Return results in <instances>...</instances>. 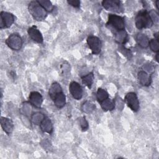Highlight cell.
Returning a JSON list of instances; mask_svg holds the SVG:
<instances>
[{
  "instance_id": "cell-1",
  "label": "cell",
  "mask_w": 159,
  "mask_h": 159,
  "mask_svg": "<svg viewBox=\"0 0 159 159\" xmlns=\"http://www.w3.org/2000/svg\"><path fill=\"white\" fill-rule=\"evenodd\" d=\"M135 24L138 29L150 28L153 24V21L149 12L145 9L139 11L135 16Z\"/></svg>"
},
{
  "instance_id": "cell-2",
  "label": "cell",
  "mask_w": 159,
  "mask_h": 159,
  "mask_svg": "<svg viewBox=\"0 0 159 159\" xmlns=\"http://www.w3.org/2000/svg\"><path fill=\"white\" fill-rule=\"evenodd\" d=\"M28 9L32 17L37 21H42L47 16V11L40 6L37 1L30 2Z\"/></svg>"
},
{
  "instance_id": "cell-3",
  "label": "cell",
  "mask_w": 159,
  "mask_h": 159,
  "mask_svg": "<svg viewBox=\"0 0 159 159\" xmlns=\"http://www.w3.org/2000/svg\"><path fill=\"white\" fill-rule=\"evenodd\" d=\"M106 25L114 28L116 31H120L125 30V24L124 19L122 17L116 14H110L108 16Z\"/></svg>"
},
{
  "instance_id": "cell-4",
  "label": "cell",
  "mask_w": 159,
  "mask_h": 159,
  "mask_svg": "<svg viewBox=\"0 0 159 159\" xmlns=\"http://www.w3.org/2000/svg\"><path fill=\"white\" fill-rule=\"evenodd\" d=\"M6 45L13 50H19L22 46V40L17 34H11L5 41Z\"/></svg>"
},
{
  "instance_id": "cell-5",
  "label": "cell",
  "mask_w": 159,
  "mask_h": 159,
  "mask_svg": "<svg viewBox=\"0 0 159 159\" xmlns=\"http://www.w3.org/2000/svg\"><path fill=\"white\" fill-rule=\"evenodd\" d=\"M86 41L93 54L98 55L100 53L102 49V42L99 37L95 35H89Z\"/></svg>"
},
{
  "instance_id": "cell-6",
  "label": "cell",
  "mask_w": 159,
  "mask_h": 159,
  "mask_svg": "<svg viewBox=\"0 0 159 159\" xmlns=\"http://www.w3.org/2000/svg\"><path fill=\"white\" fill-rule=\"evenodd\" d=\"M128 107L134 112H137L140 108L139 101L137 94L134 92L128 93L124 98Z\"/></svg>"
},
{
  "instance_id": "cell-7",
  "label": "cell",
  "mask_w": 159,
  "mask_h": 159,
  "mask_svg": "<svg viewBox=\"0 0 159 159\" xmlns=\"http://www.w3.org/2000/svg\"><path fill=\"white\" fill-rule=\"evenodd\" d=\"M102 7L107 11L116 12H122L123 11L122 4L120 1L117 0H104L102 1Z\"/></svg>"
},
{
  "instance_id": "cell-8",
  "label": "cell",
  "mask_w": 159,
  "mask_h": 159,
  "mask_svg": "<svg viewBox=\"0 0 159 159\" xmlns=\"http://www.w3.org/2000/svg\"><path fill=\"white\" fill-rule=\"evenodd\" d=\"M1 21H0V29L9 28L14 22V16L9 12L1 11L0 13Z\"/></svg>"
},
{
  "instance_id": "cell-9",
  "label": "cell",
  "mask_w": 159,
  "mask_h": 159,
  "mask_svg": "<svg viewBox=\"0 0 159 159\" xmlns=\"http://www.w3.org/2000/svg\"><path fill=\"white\" fill-rule=\"evenodd\" d=\"M69 91L72 97L76 100H80L82 98L83 91L81 85L76 81H71L69 85Z\"/></svg>"
},
{
  "instance_id": "cell-10",
  "label": "cell",
  "mask_w": 159,
  "mask_h": 159,
  "mask_svg": "<svg viewBox=\"0 0 159 159\" xmlns=\"http://www.w3.org/2000/svg\"><path fill=\"white\" fill-rule=\"evenodd\" d=\"M43 97L38 91L30 92L29 96V103L37 108H40L43 103Z\"/></svg>"
},
{
  "instance_id": "cell-11",
  "label": "cell",
  "mask_w": 159,
  "mask_h": 159,
  "mask_svg": "<svg viewBox=\"0 0 159 159\" xmlns=\"http://www.w3.org/2000/svg\"><path fill=\"white\" fill-rule=\"evenodd\" d=\"M27 33L30 38L34 41L39 43H42L43 42V36L36 26L33 25L29 27L27 30Z\"/></svg>"
},
{
  "instance_id": "cell-12",
  "label": "cell",
  "mask_w": 159,
  "mask_h": 159,
  "mask_svg": "<svg viewBox=\"0 0 159 159\" xmlns=\"http://www.w3.org/2000/svg\"><path fill=\"white\" fill-rule=\"evenodd\" d=\"M1 125L3 130L7 135H10L14 129V124L11 119L5 117H1Z\"/></svg>"
},
{
  "instance_id": "cell-13",
  "label": "cell",
  "mask_w": 159,
  "mask_h": 159,
  "mask_svg": "<svg viewBox=\"0 0 159 159\" xmlns=\"http://www.w3.org/2000/svg\"><path fill=\"white\" fill-rule=\"evenodd\" d=\"M139 83L144 86H148L152 83V77L145 71H140L137 75Z\"/></svg>"
},
{
  "instance_id": "cell-14",
  "label": "cell",
  "mask_w": 159,
  "mask_h": 159,
  "mask_svg": "<svg viewBox=\"0 0 159 159\" xmlns=\"http://www.w3.org/2000/svg\"><path fill=\"white\" fill-rule=\"evenodd\" d=\"M40 127L43 132L47 133L48 134H51L53 132V127L52 122L50 119L47 117H45L42 121L40 124Z\"/></svg>"
},
{
  "instance_id": "cell-15",
  "label": "cell",
  "mask_w": 159,
  "mask_h": 159,
  "mask_svg": "<svg viewBox=\"0 0 159 159\" xmlns=\"http://www.w3.org/2000/svg\"><path fill=\"white\" fill-rule=\"evenodd\" d=\"M52 99L55 106L59 109L63 107L66 104V96L63 91L57 94Z\"/></svg>"
},
{
  "instance_id": "cell-16",
  "label": "cell",
  "mask_w": 159,
  "mask_h": 159,
  "mask_svg": "<svg viewBox=\"0 0 159 159\" xmlns=\"http://www.w3.org/2000/svg\"><path fill=\"white\" fill-rule=\"evenodd\" d=\"M114 38L118 43L124 45L128 41V34L125 30L116 31L114 34Z\"/></svg>"
},
{
  "instance_id": "cell-17",
  "label": "cell",
  "mask_w": 159,
  "mask_h": 159,
  "mask_svg": "<svg viewBox=\"0 0 159 159\" xmlns=\"http://www.w3.org/2000/svg\"><path fill=\"white\" fill-rule=\"evenodd\" d=\"M136 41L138 45L142 48H147L149 44V39L148 37L144 34L139 33L135 37Z\"/></svg>"
},
{
  "instance_id": "cell-18",
  "label": "cell",
  "mask_w": 159,
  "mask_h": 159,
  "mask_svg": "<svg viewBox=\"0 0 159 159\" xmlns=\"http://www.w3.org/2000/svg\"><path fill=\"white\" fill-rule=\"evenodd\" d=\"M101 107L104 111H112L115 108V101L113 99L107 98L100 102Z\"/></svg>"
},
{
  "instance_id": "cell-19",
  "label": "cell",
  "mask_w": 159,
  "mask_h": 159,
  "mask_svg": "<svg viewBox=\"0 0 159 159\" xmlns=\"http://www.w3.org/2000/svg\"><path fill=\"white\" fill-rule=\"evenodd\" d=\"M62 88L60 84L57 82H54L52 84L50 89H49V96L51 99H52L57 94L62 92Z\"/></svg>"
},
{
  "instance_id": "cell-20",
  "label": "cell",
  "mask_w": 159,
  "mask_h": 159,
  "mask_svg": "<svg viewBox=\"0 0 159 159\" xmlns=\"http://www.w3.org/2000/svg\"><path fill=\"white\" fill-rule=\"evenodd\" d=\"M94 74L93 72H91L81 77V81L83 84L86 86L88 88H91L94 81Z\"/></svg>"
},
{
  "instance_id": "cell-21",
  "label": "cell",
  "mask_w": 159,
  "mask_h": 159,
  "mask_svg": "<svg viewBox=\"0 0 159 159\" xmlns=\"http://www.w3.org/2000/svg\"><path fill=\"white\" fill-rule=\"evenodd\" d=\"M108 98H109V94L105 89L101 88H98L96 93V98L99 103L103 101L104 100L107 99Z\"/></svg>"
},
{
  "instance_id": "cell-22",
  "label": "cell",
  "mask_w": 159,
  "mask_h": 159,
  "mask_svg": "<svg viewBox=\"0 0 159 159\" xmlns=\"http://www.w3.org/2000/svg\"><path fill=\"white\" fill-rule=\"evenodd\" d=\"M45 117V115L41 112H35L31 116L32 122L36 125H40L43 119Z\"/></svg>"
},
{
  "instance_id": "cell-23",
  "label": "cell",
  "mask_w": 159,
  "mask_h": 159,
  "mask_svg": "<svg viewBox=\"0 0 159 159\" xmlns=\"http://www.w3.org/2000/svg\"><path fill=\"white\" fill-rule=\"evenodd\" d=\"M40 4V6L46 10L47 12H52L53 10V6L51 1L47 0H43V1H37Z\"/></svg>"
},
{
  "instance_id": "cell-24",
  "label": "cell",
  "mask_w": 159,
  "mask_h": 159,
  "mask_svg": "<svg viewBox=\"0 0 159 159\" xmlns=\"http://www.w3.org/2000/svg\"><path fill=\"white\" fill-rule=\"evenodd\" d=\"M82 111L86 113H89L95 109V105L90 101H86L81 107Z\"/></svg>"
},
{
  "instance_id": "cell-25",
  "label": "cell",
  "mask_w": 159,
  "mask_h": 159,
  "mask_svg": "<svg viewBox=\"0 0 159 159\" xmlns=\"http://www.w3.org/2000/svg\"><path fill=\"white\" fill-rule=\"evenodd\" d=\"M148 46L152 51L155 53H158L159 51V43H158V39H153L149 41Z\"/></svg>"
},
{
  "instance_id": "cell-26",
  "label": "cell",
  "mask_w": 159,
  "mask_h": 159,
  "mask_svg": "<svg viewBox=\"0 0 159 159\" xmlns=\"http://www.w3.org/2000/svg\"><path fill=\"white\" fill-rule=\"evenodd\" d=\"M78 120L79 122L80 127L81 128L83 131H86V130H88V127H89V125H88V121L86 120L85 117H80L78 119Z\"/></svg>"
},
{
  "instance_id": "cell-27",
  "label": "cell",
  "mask_w": 159,
  "mask_h": 159,
  "mask_svg": "<svg viewBox=\"0 0 159 159\" xmlns=\"http://www.w3.org/2000/svg\"><path fill=\"white\" fill-rule=\"evenodd\" d=\"M68 4L71 5V6L75 8H79L80 7V1L78 0H70L67 1Z\"/></svg>"
},
{
  "instance_id": "cell-28",
  "label": "cell",
  "mask_w": 159,
  "mask_h": 159,
  "mask_svg": "<svg viewBox=\"0 0 159 159\" xmlns=\"http://www.w3.org/2000/svg\"><path fill=\"white\" fill-rule=\"evenodd\" d=\"M120 50H122V51H121V52L124 54V55L126 56L128 58H130V57H132V53L130 52V51L129 49L125 48L124 47H122L120 48Z\"/></svg>"
},
{
  "instance_id": "cell-29",
  "label": "cell",
  "mask_w": 159,
  "mask_h": 159,
  "mask_svg": "<svg viewBox=\"0 0 159 159\" xmlns=\"http://www.w3.org/2000/svg\"><path fill=\"white\" fill-rule=\"evenodd\" d=\"M158 4H159V1H155V6L157 7V9L158 11L159 10V7H158Z\"/></svg>"
},
{
  "instance_id": "cell-30",
  "label": "cell",
  "mask_w": 159,
  "mask_h": 159,
  "mask_svg": "<svg viewBox=\"0 0 159 159\" xmlns=\"http://www.w3.org/2000/svg\"><path fill=\"white\" fill-rule=\"evenodd\" d=\"M158 53H157V55H156V56H155V59H156V61H157V62H158Z\"/></svg>"
}]
</instances>
